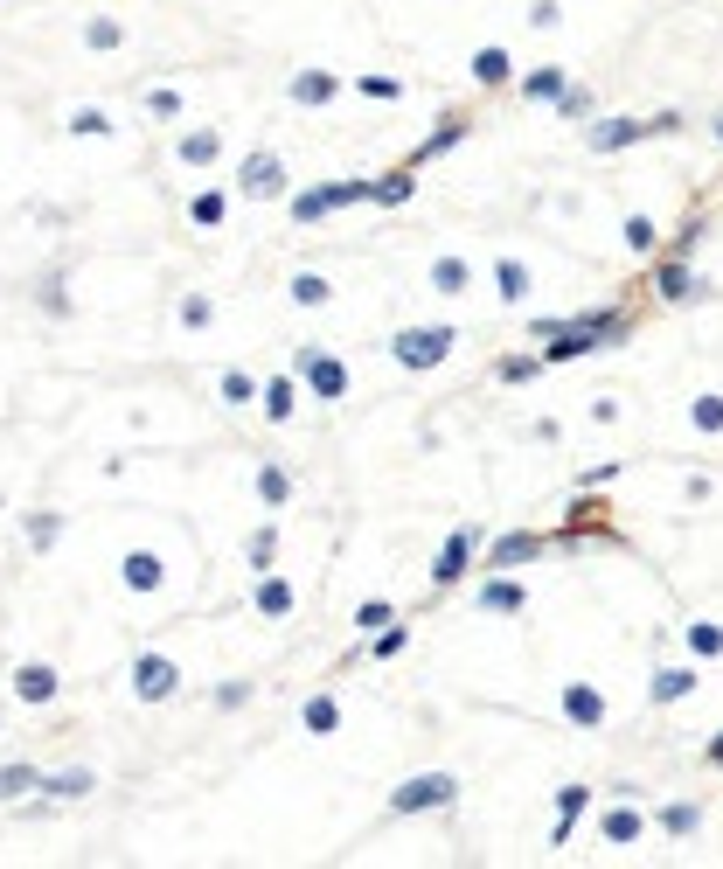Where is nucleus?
<instances>
[{
    "label": "nucleus",
    "instance_id": "obj_47",
    "mask_svg": "<svg viewBox=\"0 0 723 869\" xmlns=\"http://www.w3.org/2000/svg\"><path fill=\"white\" fill-rule=\"evenodd\" d=\"M710 765H723V737H717V744H710Z\"/></svg>",
    "mask_w": 723,
    "mask_h": 869
},
{
    "label": "nucleus",
    "instance_id": "obj_28",
    "mask_svg": "<svg viewBox=\"0 0 723 869\" xmlns=\"http://www.w3.org/2000/svg\"><path fill=\"white\" fill-rule=\"evenodd\" d=\"M119 42H126V28H119V21H105V14H91V21H84V49H119Z\"/></svg>",
    "mask_w": 723,
    "mask_h": 869
},
{
    "label": "nucleus",
    "instance_id": "obj_27",
    "mask_svg": "<svg viewBox=\"0 0 723 869\" xmlns=\"http://www.w3.org/2000/svg\"><path fill=\"white\" fill-rule=\"evenodd\" d=\"M327 299H334V286H327L320 272H299V279H292V306H327Z\"/></svg>",
    "mask_w": 723,
    "mask_h": 869
},
{
    "label": "nucleus",
    "instance_id": "obj_12",
    "mask_svg": "<svg viewBox=\"0 0 723 869\" xmlns=\"http://www.w3.org/2000/svg\"><path fill=\"white\" fill-rule=\"evenodd\" d=\"M327 98H341V77L334 70H299L292 77V105H327Z\"/></svg>",
    "mask_w": 723,
    "mask_h": 869
},
{
    "label": "nucleus",
    "instance_id": "obj_42",
    "mask_svg": "<svg viewBox=\"0 0 723 869\" xmlns=\"http://www.w3.org/2000/svg\"><path fill=\"white\" fill-rule=\"evenodd\" d=\"M689 647H696V654H723V633L717 626H689Z\"/></svg>",
    "mask_w": 723,
    "mask_h": 869
},
{
    "label": "nucleus",
    "instance_id": "obj_2",
    "mask_svg": "<svg viewBox=\"0 0 723 869\" xmlns=\"http://www.w3.org/2000/svg\"><path fill=\"white\" fill-rule=\"evenodd\" d=\"M452 348H459V334H452V327H404V334L390 341V355H397L404 369H438Z\"/></svg>",
    "mask_w": 723,
    "mask_h": 869
},
{
    "label": "nucleus",
    "instance_id": "obj_39",
    "mask_svg": "<svg viewBox=\"0 0 723 869\" xmlns=\"http://www.w3.org/2000/svg\"><path fill=\"white\" fill-rule=\"evenodd\" d=\"M404 647H411V633H404V626H397V619H390V626H383V633H376V654H383V661H390V654H404Z\"/></svg>",
    "mask_w": 723,
    "mask_h": 869
},
{
    "label": "nucleus",
    "instance_id": "obj_29",
    "mask_svg": "<svg viewBox=\"0 0 723 869\" xmlns=\"http://www.w3.org/2000/svg\"><path fill=\"white\" fill-rule=\"evenodd\" d=\"M696 821H703V807H696V800H675V807H661V828H668V835H696Z\"/></svg>",
    "mask_w": 723,
    "mask_h": 869
},
{
    "label": "nucleus",
    "instance_id": "obj_33",
    "mask_svg": "<svg viewBox=\"0 0 723 869\" xmlns=\"http://www.w3.org/2000/svg\"><path fill=\"white\" fill-rule=\"evenodd\" d=\"M661 299H689V265H661Z\"/></svg>",
    "mask_w": 723,
    "mask_h": 869
},
{
    "label": "nucleus",
    "instance_id": "obj_3",
    "mask_svg": "<svg viewBox=\"0 0 723 869\" xmlns=\"http://www.w3.org/2000/svg\"><path fill=\"white\" fill-rule=\"evenodd\" d=\"M299 376L313 383L320 404H341V397H348V369H341V355H327V348H299Z\"/></svg>",
    "mask_w": 723,
    "mask_h": 869
},
{
    "label": "nucleus",
    "instance_id": "obj_16",
    "mask_svg": "<svg viewBox=\"0 0 723 869\" xmlns=\"http://www.w3.org/2000/svg\"><path fill=\"white\" fill-rule=\"evenodd\" d=\"M223 216H230V195H223V188H202V195L188 202V223H195V230H216Z\"/></svg>",
    "mask_w": 723,
    "mask_h": 869
},
{
    "label": "nucleus",
    "instance_id": "obj_17",
    "mask_svg": "<svg viewBox=\"0 0 723 869\" xmlns=\"http://www.w3.org/2000/svg\"><path fill=\"white\" fill-rule=\"evenodd\" d=\"M258 612H265V619H286L292 612V584L272 578V571H258Z\"/></svg>",
    "mask_w": 723,
    "mask_h": 869
},
{
    "label": "nucleus",
    "instance_id": "obj_14",
    "mask_svg": "<svg viewBox=\"0 0 723 869\" xmlns=\"http://www.w3.org/2000/svg\"><path fill=\"white\" fill-rule=\"evenodd\" d=\"M216 153H223V133H216V126H202V133H188V140L174 146V160H181V167H209Z\"/></svg>",
    "mask_w": 723,
    "mask_h": 869
},
{
    "label": "nucleus",
    "instance_id": "obj_1",
    "mask_svg": "<svg viewBox=\"0 0 723 869\" xmlns=\"http://www.w3.org/2000/svg\"><path fill=\"white\" fill-rule=\"evenodd\" d=\"M452 800H459V779H452V772H418L411 786L390 793V821H404V814H438V807H452Z\"/></svg>",
    "mask_w": 723,
    "mask_h": 869
},
{
    "label": "nucleus",
    "instance_id": "obj_26",
    "mask_svg": "<svg viewBox=\"0 0 723 869\" xmlns=\"http://www.w3.org/2000/svg\"><path fill=\"white\" fill-rule=\"evenodd\" d=\"M306 730H313V737L341 730V703H334V696H313V703H306Z\"/></svg>",
    "mask_w": 723,
    "mask_h": 869
},
{
    "label": "nucleus",
    "instance_id": "obj_23",
    "mask_svg": "<svg viewBox=\"0 0 723 869\" xmlns=\"http://www.w3.org/2000/svg\"><path fill=\"white\" fill-rule=\"evenodd\" d=\"M70 133H77V140H105V133H112V112H98V105H77V112H70Z\"/></svg>",
    "mask_w": 723,
    "mask_h": 869
},
{
    "label": "nucleus",
    "instance_id": "obj_41",
    "mask_svg": "<svg viewBox=\"0 0 723 869\" xmlns=\"http://www.w3.org/2000/svg\"><path fill=\"white\" fill-rule=\"evenodd\" d=\"M42 306H49V313H56V320H63V313H70V292H63V279H42Z\"/></svg>",
    "mask_w": 723,
    "mask_h": 869
},
{
    "label": "nucleus",
    "instance_id": "obj_8",
    "mask_svg": "<svg viewBox=\"0 0 723 869\" xmlns=\"http://www.w3.org/2000/svg\"><path fill=\"white\" fill-rule=\"evenodd\" d=\"M473 543H480V536H473V529H459V536H452V543H445V550L432 557V584H438V591L466 578V557H473Z\"/></svg>",
    "mask_w": 723,
    "mask_h": 869
},
{
    "label": "nucleus",
    "instance_id": "obj_19",
    "mask_svg": "<svg viewBox=\"0 0 723 869\" xmlns=\"http://www.w3.org/2000/svg\"><path fill=\"white\" fill-rule=\"evenodd\" d=\"M258 501H265V508H286L292 501V473L286 466H258Z\"/></svg>",
    "mask_w": 723,
    "mask_h": 869
},
{
    "label": "nucleus",
    "instance_id": "obj_34",
    "mask_svg": "<svg viewBox=\"0 0 723 869\" xmlns=\"http://www.w3.org/2000/svg\"><path fill=\"white\" fill-rule=\"evenodd\" d=\"M49 793H63V800H77V793H91V772H56V779H42Z\"/></svg>",
    "mask_w": 723,
    "mask_h": 869
},
{
    "label": "nucleus",
    "instance_id": "obj_22",
    "mask_svg": "<svg viewBox=\"0 0 723 869\" xmlns=\"http://www.w3.org/2000/svg\"><path fill=\"white\" fill-rule=\"evenodd\" d=\"M689 689H696V668H661L654 675V703H682Z\"/></svg>",
    "mask_w": 723,
    "mask_h": 869
},
{
    "label": "nucleus",
    "instance_id": "obj_37",
    "mask_svg": "<svg viewBox=\"0 0 723 869\" xmlns=\"http://www.w3.org/2000/svg\"><path fill=\"white\" fill-rule=\"evenodd\" d=\"M272 543H279V529H272V522H265V529H258V536H251V571H265V564H272Z\"/></svg>",
    "mask_w": 723,
    "mask_h": 869
},
{
    "label": "nucleus",
    "instance_id": "obj_48",
    "mask_svg": "<svg viewBox=\"0 0 723 869\" xmlns=\"http://www.w3.org/2000/svg\"><path fill=\"white\" fill-rule=\"evenodd\" d=\"M717 140H723V119H717Z\"/></svg>",
    "mask_w": 723,
    "mask_h": 869
},
{
    "label": "nucleus",
    "instance_id": "obj_4",
    "mask_svg": "<svg viewBox=\"0 0 723 869\" xmlns=\"http://www.w3.org/2000/svg\"><path fill=\"white\" fill-rule=\"evenodd\" d=\"M133 696H140V703H167V696H181V668H174L167 654H140V661H133Z\"/></svg>",
    "mask_w": 723,
    "mask_h": 869
},
{
    "label": "nucleus",
    "instance_id": "obj_5",
    "mask_svg": "<svg viewBox=\"0 0 723 869\" xmlns=\"http://www.w3.org/2000/svg\"><path fill=\"white\" fill-rule=\"evenodd\" d=\"M237 181H244V195H258V202H272V195H286V188H292V174H286L279 153H251V160L237 167Z\"/></svg>",
    "mask_w": 723,
    "mask_h": 869
},
{
    "label": "nucleus",
    "instance_id": "obj_32",
    "mask_svg": "<svg viewBox=\"0 0 723 869\" xmlns=\"http://www.w3.org/2000/svg\"><path fill=\"white\" fill-rule=\"evenodd\" d=\"M56 536H63V515H28V543L35 550H49Z\"/></svg>",
    "mask_w": 723,
    "mask_h": 869
},
{
    "label": "nucleus",
    "instance_id": "obj_35",
    "mask_svg": "<svg viewBox=\"0 0 723 869\" xmlns=\"http://www.w3.org/2000/svg\"><path fill=\"white\" fill-rule=\"evenodd\" d=\"M466 140V119H459V112H452V119H445V126H438L432 140H425V153H445V146H459Z\"/></svg>",
    "mask_w": 723,
    "mask_h": 869
},
{
    "label": "nucleus",
    "instance_id": "obj_21",
    "mask_svg": "<svg viewBox=\"0 0 723 869\" xmlns=\"http://www.w3.org/2000/svg\"><path fill=\"white\" fill-rule=\"evenodd\" d=\"M292 397H299V390H292V376H272V383H265V418H272V425H286L292 411H299Z\"/></svg>",
    "mask_w": 723,
    "mask_h": 869
},
{
    "label": "nucleus",
    "instance_id": "obj_43",
    "mask_svg": "<svg viewBox=\"0 0 723 869\" xmlns=\"http://www.w3.org/2000/svg\"><path fill=\"white\" fill-rule=\"evenodd\" d=\"M362 91H369V98H390V105L404 98V84H397V77H362Z\"/></svg>",
    "mask_w": 723,
    "mask_h": 869
},
{
    "label": "nucleus",
    "instance_id": "obj_11",
    "mask_svg": "<svg viewBox=\"0 0 723 869\" xmlns=\"http://www.w3.org/2000/svg\"><path fill=\"white\" fill-rule=\"evenodd\" d=\"M508 77H515V56H508L501 42L473 49V84H487V91H494V84H508Z\"/></svg>",
    "mask_w": 723,
    "mask_h": 869
},
{
    "label": "nucleus",
    "instance_id": "obj_15",
    "mask_svg": "<svg viewBox=\"0 0 723 869\" xmlns=\"http://www.w3.org/2000/svg\"><path fill=\"white\" fill-rule=\"evenodd\" d=\"M536 550H543V536H501L494 557H487V571H515V564H529Z\"/></svg>",
    "mask_w": 723,
    "mask_h": 869
},
{
    "label": "nucleus",
    "instance_id": "obj_46",
    "mask_svg": "<svg viewBox=\"0 0 723 869\" xmlns=\"http://www.w3.org/2000/svg\"><path fill=\"white\" fill-rule=\"evenodd\" d=\"M529 376H536V362H529V355H515V362H501V383H529Z\"/></svg>",
    "mask_w": 723,
    "mask_h": 869
},
{
    "label": "nucleus",
    "instance_id": "obj_24",
    "mask_svg": "<svg viewBox=\"0 0 723 869\" xmlns=\"http://www.w3.org/2000/svg\"><path fill=\"white\" fill-rule=\"evenodd\" d=\"M432 286L445 292V299H452V292H466V286H473V272H466V258H438V265H432Z\"/></svg>",
    "mask_w": 723,
    "mask_h": 869
},
{
    "label": "nucleus",
    "instance_id": "obj_31",
    "mask_svg": "<svg viewBox=\"0 0 723 869\" xmlns=\"http://www.w3.org/2000/svg\"><path fill=\"white\" fill-rule=\"evenodd\" d=\"M411 195V174H383V181H369V202H404Z\"/></svg>",
    "mask_w": 723,
    "mask_h": 869
},
{
    "label": "nucleus",
    "instance_id": "obj_36",
    "mask_svg": "<svg viewBox=\"0 0 723 869\" xmlns=\"http://www.w3.org/2000/svg\"><path fill=\"white\" fill-rule=\"evenodd\" d=\"M696 432H723V397H696Z\"/></svg>",
    "mask_w": 723,
    "mask_h": 869
},
{
    "label": "nucleus",
    "instance_id": "obj_18",
    "mask_svg": "<svg viewBox=\"0 0 723 869\" xmlns=\"http://www.w3.org/2000/svg\"><path fill=\"white\" fill-rule=\"evenodd\" d=\"M522 98H529V105H550V98H564V70H557V63H543L536 77H522Z\"/></svg>",
    "mask_w": 723,
    "mask_h": 869
},
{
    "label": "nucleus",
    "instance_id": "obj_45",
    "mask_svg": "<svg viewBox=\"0 0 723 869\" xmlns=\"http://www.w3.org/2000/svg\"><path fill=\"white\" fill-rule=\"evenodd\" d=\"M181 320H188V327H202V320H209V299H202V292H188V299H181Z\"/></svg>",
    "mask_w": 723,
    "mask_h": 869
},
{
    "label": "nucleus",
    "instance_id": "obj_13",
    "mask_svg": "<svg viewBox=\"0 0 723 869\" xmlns=\"http://www.w3.org/2000/svg\"><path fill=\"white\" fill-rule=\"evenodd\" d=\"M494 292H501L508 306H522V299H529V265H522V258H494Z\"/></svg>",
    "mask_w": 723,
    "mask_h": 869
},
{
    "label": "nucleus",
    "instance_id": "obj_9",
    "mask_svg": "<svg viewBox=\"0 0 723 869\" xmlns=\"http://www.w3.org/2000/svg\"><path fill=\"white\" fill-rule=\"evenodd\" d=\"M640 828H647V821H640V814L626 807V793H619V807H605V814H598V835H605L612 849H626V842H640Z\"/></svg>",
    "mask_w": 723,
    "mask_h": 869
},
{
    "label": "nucleus",
    "instance_id": "obj_38",
    "mask_svg": "<svg viewBox=\"0 0 723 869\" xmlns=\"http://www.w3.org/2000/svg\"><path fill=\"white\" fill-rule=\"evenodd\" d=\"M390 619H397V612H390V605H376V598H369V605H362V612H355V626H362V633H383V626H390Z\"/></svg>",
    "mask_w": 723,
    "mask_h": 869
},
{
    "label": "nucleus",
    "instance_id": "obj_6",
    "mask_svg": "<svg viewBox=\"0 0 723 869\" xmlns=\"http://www.w3.org/2000/svg\"><path fill=\"white\" fill-rule=\"evenodd\" d=\"M564 717H571L578 730H598L612 710H605V696H598L591 682H564Z\"/></svg>",
    "mask_w": 723,
    "mask_h": 869
},
{
    "label": "nucleus",
    "instance_id": "obj_30",
    "mask_svg": "<svg viewBox=\"0 0 723 869\" xmlns=\"http://www.w3.org/2000/svg\"><path fill=\"white\" fill-rule=\"evenodd\" d=\"M654 244H661L654 216H626V251H654Z\"/></svg>",
    "mask_w": 723,
    "mask_h": 869
},
{
    "label": "nucleus",
    "instance_id": "obj_44",
    "mask_svg": "<svg viewBox=\"0 0 723 869\" xmlns=\"http://www.w3.org/2000/svg\"><path fill=\"white\" fill-rule=\"evenodd\" d=\"M146 112H153V119H174L181 98H174V91H146Z\"/></svg>",
    "mask_w": 723,
    "mask_h": 869
},
{
    "label": "nucleus",
    "instance_id": "obj_20",
    "mask_svg": "<svg viewBox=\"0 0 723 869\" xmlns=\"http://www.w3.org/2000/svg\"><path fill=\"white\" fill-rule=\"evenodd\" d=\"M480 605H487V612H522V584L515 578H487L480 584Z\"/></svg>",
    "mask_w": 723,
    "mask_h": 869
},
{
    "label": "nucleus",
    "instance_id": "obj_10",
    "mask_svg": "<svg viewBox=\"0 0 723 869\" xmlns=\"http://www.w3.org/2000/svg\"><path fill=\"white\" fill-rule=\"evenodd\" d=\"M119 578H126V591H160V584H167V564H160L153 550H133V557L119 564Z\"/></svg>",
    "mask_w": 723,
    "mask_h": 869
},
{
    "label": "nucleus",
    "instance_id": "obj_25",
    "mask_svg": "<svg viewBox=\"0 0 723 869\" xmlns=\"http://www.w3.org/2000/svg\"><path fill=\"white\" fill-rule=\"evenodd\" d=\"M584 800H591L584 786H571V793H564V807H557V828H550V842H557V849L571 842V821H578V814H584Z\"/></svg>",
    "mask_w": 723,
    "mask_h": 869
},
{
    "label": "nucleus",
    "instance_id": "obj_40",
    "mask_svg": "<svg viewBox=\"0 0 723 869\" xmlns=\"http://www.w3.org/2000/svg\"><path fill=\"white\" fill-rule=\"evenodd\" d=\"M223 397H230V404H251V397H258V383H251V376H237V369H230V376H223Z\"/></svg>",
    "mask_w": 723,
    "mask_h": 869
},
{
    "label": "nucleus",
    "instance_id": "obj_7",
    "mask_svg": "<svg viewBox=\"0 0 723 869\" xmlns=\"http://www.w3.org/2000/svg\"><path fill=\"white\" fill-rule=\"evenodd\" d=\"M56 689H63V682H56L49 661H21V668H14V696H21V703H56Z\"/></svg>",
    "mask_w": 723,
    "mask_h": 869
}]
</instances>
